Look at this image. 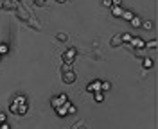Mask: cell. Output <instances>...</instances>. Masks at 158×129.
Returning a JSON list of instances; mask_svg holds the SVG:
<instances>
[{
  "label": "cell",
  "mask_w": 158,
  "mask_h": 129,
  "mask_svg": "<svg viewBox=\"0 0 158 129\" xmlns=\"http://www.w3.org/2000/svg\"><path fill=\"white\" fill-rule=\"evenodd\" d=\"M9 109L13 113H18V115H25L27 113V102H25V97H16V99L11 102Z\"/></svg>",
  "instance_id": "cell-1"
},
{
  "label": "cell",
  "mask_w": 158,
  "mask_h": 129,
  "mask_svg": "<svg viewBox=\"0 0 158 129\" xmlns=\"http://www.w3.org/2000/svg\"><path fill=\"white\" fill-rule=\"evenodd\" d=\"M61 79L65 81L67 84H72V83H76V79H77V75H76V72L70 68V70H65L63 74H61Z\"/></svg>",
  "instance_id": "cell-2"
},
{
  "label": "cell",
  "mask_w": 158,
  "mask_h": 129,
  "mask_svg": "<svg viewBox=\"0 0 158 129\" xmlns=\"http://www.w3.org/2000/svg\"><path fill=\"white\" fill-rule=\"evenodd\" d=\"M74 58H76V50L74 49L67 50V52L63 54V61H65L67 65H72V63H74Z\"/></svg>",
  "instance_id": "cell-3"
},
{
  "label": "cell",
  "mask_w": 158,
  "mask_h": 129,
  "mask_svg": "<svg viewBox=\"0 0 158 129\" xmlns=\"http://www.w3.org/2000/svg\"><path fill=\"white\" fill-rule=\"evenodd\" d=\"M67 100H69L67 99V95L63 93V95H59V97H54V99H52V106H54V108H59V106H63Z\"/></svg>",
  "instance_id": "cell-4"
},
{
  "label": "cell",
  "mask_w": 158,
  "mask_h": 129,
  "mask_svg": "<svg viewBox=\"0 0 158 129\" xmlns=\"http://www.w3.org/2000/svg\"><path fill=\"white\" fill-rule=\"evenodd\" d=\"M129 43H131L135 49H144V45H146V41L140 40V38H131V40H129Z\"/></svg>",
  "instance_id": "cell-5"
},
{
  "label": "cell",
  "mask_w": 158,
  "mask_h": 129,
  "mask_svg": "<svg viewBox=\"0 0 158 129\" xmlns=\"http://www.w3.org/2000/svg\"><path fill=\"white\" fill-rule=\"evenodd\" d=\"M99 90H101V81H95V83L88 84V91H99Z\"/></svg>",
  "instance_id": "cell-6"
},
{
  "label": "cell",
  "mask_w": 158,
  "mask_h": 129,
  "mask_svg": "<svg viewBox=\"0 0 158 129\" xmlns=\"http://www.w3.org/2000/svg\"><path fill=\"white\" fill-rule=\"evenodd\" d=\"M16 9H18V13H20V18H23V20H27V18H29V13L23 9L22 6H16Z\"/></svg>",
  "instance_id": "cell-7"
},
{
  "label": "cell",
  "mask_w": 158,
  "mask_h": 129,
  "mask_svg": "<svg viewBox=\"0 0 158 129\" xmlns=\"http://www.w3.org/2000/svg\"><path fill=\"white\" fill-rule=\"evenodd\" d=\"M129 23H131V25H133V27H140V23H142V20H140V18H138V16H133V18H131V20H129Z\"/></svg>",
  "instance_id": "cell-8"
},
{
  "label": "cell",
  "mask_w": 158,
  "mask_h": 129,
  "mask_svg": "<svg viewBox=\"0 0 158 129\" xmlns=\"http://www.w3.org/2000/svg\"><path fill=\"white\" fill-rule=\"evenodd\" d=\"M111 45H113V47H118V45H122V40H120V36H113V38H111Z\"/></svg>",
  "instance_id": "cell-9"
},
{
  "label": "cell",
  "mask_w": 158,
  "mask_h": 129,
  "mask_svg": "<svg viewBox=\"0 0 158 129\" xmlns=\"http://www.w3.org/2000/svg\"><path fill=\"white\" fill-rule=\"evenodd\" d=\"M120 16H122V18H124V20H131V18H133V13H129V11H122V14H120Z\"/></svg>",
  "instance_id": "cell-10"
},
{
  "label": "cell",
  "mask_w": 158,
  "mask_h": 129,
  "mask_svg": "<svg viewBox=\"0 0 158 129\" xmlns=\"http://www.w3.org/2000/svg\"><path fill=\"white\" fill-rule=\"evenodd\" d=\"M140 27H144L146 30H149L151 27H153V23H151L149 20H146V22H142V23H140Z\"/></svg>",
  "instance_id": "cell-11"
},
{
  "label": "cell",
  "mask_w": 158,
  "mask_h": 129,
  "mask_svg": "<svg viewBox=\"0 0 158 129\" xmlns=\"http://www.w3.org/2000/svg\"><path fill=\"white\" fill-rule=\"evenodd\" d=\"M142 65H144V68H151L153 67V61L149 59V58H144V63Z\"/></svg>",
  "instance_id": "cell-12"
},
{
  "label": "cell",
  "mask_w": 158,
  "mask_h": 129,
  "mask_svg": "<svg viewBox=\"0 0 158 129\" xmlns=\"http://www.w3.org/2000/svg\"><path fill=\"white\" fill-rule=\"evenodd\" d=\"M101 90H102V91H108V90H110V83H108V81L101 83Z\"/></svg>",
  "instance_id": "cell-13"
},
{
  "label": "cell",
  "mask_w": 158,
  "mask_h": 129,
  "mask_svg": "<svg viewBox=\"0 0 158 129\" xmlns=\"http://www.w3.org/2000/svg\"><path fill=\"white\" fill-rule=\"evenodd\" d=\"M144 47H149V49H156V40H153V41H148Z\"/></svg>",
  "instance_id": "cell-14"
},
{
  "label": "cell",
  "mask_w": 158,
  "mask_h": 129,
  "mask_svg": "<svg viewBox=\"0 0 158 129\" xmlns=\"http://www.w3.org/2000/svg\"><path fill=\"white\" fill-rule=\"evenodd\" d=\"M113 14H115V16H120V14H122V9H120L118 6H115V7H113Z\"/></svg>",
  "instance_id": "cell-15"
},
{
  "label": "cell",
  "mask_w": 158,
  "mask_h": 129,
  "mask_svg": "<svg viewBox=\"0 0 158 129\" xmlns=\"http://www.w3.org/2000/svg\"><path fill=\"white\" fill-rule=\"evenodd\" d=\"M102 99H104V95H102L101 91H95V100H97V102H101Z\"/></svg>",
  "instance_id": "cell-16"
},
{
  "label": "cell",
  "mask_w": 158,
  "mask_h": 129,
  "mask_svg": "<svg viewBox=\"0 0 158 129\" xmlns=\"http://www.w3.org/2000/svg\"><path fill=\"white\" fill-rule=\"evenodd\" d=\"M29 25H34L36 29H41V25H40V23H38L36 20H29Z\"/></svg>",
  "instance_id": "cell-17"
},
{
  "label": "cell",
  "mask_w": 158,
  "mask_h": 129,
  "mask_svg": "<svg viewBox=\"0 0 158 129\" xmlns=\"http://www.w3.org/2000/svg\"><path fill=\"white\" fill-rule=\"evenodd\" d=\"M58 40L59 41H65V40H67V34H65V32H59V34H58Z\"/></svg>",
  "instance_id": "cell-18"
},
{
  "label": "cell",
  "mask_w": 158,
  "mask_h": 129,
  "mask_svg": "<svg viewBox=\"0 0 158 129\" xmlns=\"http://www.w3.org/2000/svg\"><path fill=\"white\" fill-rule=\"evenodd\" d=\"M7 45H0V54H6V52H7Z\"/></svg>",
  "instance_id": "cell-19"
},
{
  "label": "cell",
  "mask_w": 158,
  "mask_h": 129,
  "mask_svg": "<svg viewBox=\"0 0 158 129\" xmlns=\"http://www.w3.org/2000/svg\"><path fill=\"white\" fill-rule=\"evenodd\" d=\"M120 40L122 41H129L131 40V34H124V36H120Z\"/></svg>",
  "instance_id": "cell-20"
},
{
  "label": "cell",
  "mask_w": 158,
  "mask_h": 129,
  "mask_svg": "<svg viewBox=\"0 0 158 129\" xmlns=\"http://www.w3.org/2000/svg\"><path fill=\"white\" fill-rule=\"evenodd\" d=\"M122 0H111V6H120Z\"/></svg>",
  "instance_id": "cell-21"
},
{
  "label": "cell",
  "mask_w": 158,
  "mask_h": 129,
  "mask_svg": "<svg viewBox=\"0 0 158 129\" xmlns=\"http://www.w3.org/2000/svg\"><path fill=\"white\" fill-rule=\"evenodd\" d=\"M102 4H104L106 7H110V6H111V0H102Z\"/></svg>",
  "instance_id": "cell-22"
},
{
  "label": "cell",
  "mask_w": 158,
  "mask_h": 129,
  "mask_svg": "<svg viewBox=\"0 0 158 129\" xmlns=\"http://www.w3.org/2000/svg\"><path fill=\"white\" fill-rule=\"evenodd\" d=\"M0 122H6V115L4 113H0Z\"/></svg>",
  "instance_id": "cell-23"
},
{
  "label": "cell",
  "mask_w": 158,
  "mask_h": 129,
  "mask_svg": "<svg viewBox=\"0 0 158 129\" xmlns=\"http://www.w3.org/2000/svg\"><path fill=\"white\" fill-rule=\"evenodd\" d=\"M0 129H9V126H7V124H2V126H0Z\"/></svg>",
  "instance_id": "cell-24"
},
{
  "label": "cell",
  "mask_w": 158,
  "mask_h": 129,
  "mask_svg": "<svg viewBox=\"0 0 158 129\" xmlns=\"http://www.w3.org/2000/svg\"><path fill=\"white\" fill-rule=\"evenodd\" d=\"M59 2H65V0H59Z\"/></svg>",
  "instance_id": "cell-25"
}]
</instances>
